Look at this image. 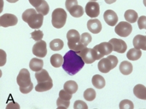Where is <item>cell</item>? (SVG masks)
Masks as SVG:
<instances>
[{"label": "cell", "instance_id": "cb8c5ba5", "mask_svg": "<svg viewBox=\"0 0 146 109\" xmlns=\"http://www.w3.org/2000/svg\"><path fill=\"white\" fill-rule=\"evenodd\" d=\"M63 62H64V57L59 54H55L51 55L50 58V63L51 65L55 68H58L62 66Z\"/></svg>", "mask_w": 146, "mask_h": 109}, {"label": "cell", "instance_id": "f1b7e54d", "mask_svg": "<svg viewBox=\"0 0 146 109\" xmlns=\"http://www.w3.org/2000/svg\"><path fill=\"white\" fill-rule=\"evenodd\" d=\"M36 10L38 13L41 14L43 16H46L48 14L49 12V7L48 3L45 1L42 0V3L39 7L36 8Z\"/></svg>", "mask_w": 146, "mask_h": 109}, {"label": "cell", "instance_id": "9c48e42d", "mask_svg": "<svg viewBox=\"0 0 146 109\" xmlns=\"http://www.w3.org/2000/svg\"><path fill=\"white\" fill-rule=\"evenodd\" d=\"M133 27L130 23L126 22H120L115 27L114 31L120 37L126 38L131 34Z\"/></svg>", "mask_w": 146, "mask_h": 109}, {"label": "cell", "instance_id": "8992f818", "mask_svg": "<svg viewBox=\"0 0 146 109\" xmlns=\"http://www.w3.org/2000/svg\"><path fill=\"white\" fill-rule=\"evenodd\" d=\"M51 23L56 29H61L64 26L67 20V13L62 8H58L53 11Z\"/></svg>", "mask_w": 146, "mask_h": 109}, {"label": "cell", "instance_id": "f35d334b", "mask_svg": "<svg viewBox=\"0 0 146 109\" xmlns=\"http://www.w3.org/2000/svg\"><path fill=\"white\" fill-rule=\"evenodd\" d=\"M30 4L36 8L39 7L42 3V0H29Z\"/></svg>", "mask_w": 146, "mask_h": 109}, {"label": "cell", "instance_id": "d6a6232c", "mask_svg": "<svg viewBox=\"0 0 146 109\" xmlns=\"http://www.w3.org/2000/svg\"><path fill=\"white\" fill-rule=\"evenodd\" d=\"M31 38L33 39L35 41H38L42 40V39L43 38L44 34L42 31H40V30H35L34 32H33L31 34Z\"/></svg>", "mask_w": 146, "mask_h": 109}, {"label": "cell", "instance_id": "d4e9b609", "mask_svg": "<svg viewBox=\"0 0 146 109\" xmlns=\"http://www.w3.org/2000/svg\"><path fill=\"white\" fill-rule=\"evenodd\" d=\"M142 56V52L136 48H131L127 53V57L131 61H136Z\"/></svg>", "mask_w": 146, "mask_h": 109}, {"label": "cell", "instance_id": "e575fe53", "mask_svg": "<svg viewBox=\"0 0 146 109\" xmlns=\"http://www.w3.org/2000/svg\"><path fill=\"white\" fill-rule=\"evenodd\" d=\"M59 97L60 99L65 101H70L72 97V94L68 93V92L64 90H61L59 92Z\"/></svg>", "mask_w": 146, "mask_h": 109}, {"label": "cell", "instance_id": "3957f363", "mask_svg": "<svg viewBox=\"0 0 146 109\" xmlns=\"http://www.w3.org/2000/svg\"><path fill=\"white\" fill-rule=\"evenodd\" d=\"M18 85L20 87V91L22 94H28L33 89V84L31 80L29 70L26 69H22L20 71L16 78Z\"/></svg>", "mask_w": 146, "mask_h": 109}, {"label": "cell", "instance_id": "5bb4252c", "mask_svg": "<svg viewBox=\"0 0 146 109\" xmlns=\"http://www.w3.org/2000/svg\"><path fill=\"white\" fill-rule=\"evenodd\" d=\"M103 18L106 23L110 27L115 26L118 22V17L116 13L112 10H106L103 14Z\"/></svg>", "mask_w": 146, "mask_h": 109}, {"label": "cell", "instance_id": "484cf974", "mask_svg": "<svg viewBox=\"0 0 146 109\" xmlns=\"http://www.w3.org/2000/svg\"><path fill=\"white\" fill-rule=\"evenodd\" d=\"M53 86V81L46 83H38L37 85L36 86V87H35V90L38 92H46L52 89Z\"/></svg>", "mask_w": 146, "mask_h": 109}, {"label": "cell", "instance_id": "83f0119b", "mask_svg": "<svg viewBox=\"0 0 146 109\" xmlns=\"http://www.w3.org/2000/svg\"><path fill=\"white\" fill-rule=\"evenodd\" d=\"M49 47L53 51L60 50L64 47V42L60 39H55L49 43Z\"/></svg>", "mask_w": 146, "mask_h": 109}, {"label": "cell", "instance_id": "2e32d148", "mask_svg": "<svg viewBox=\"0 0 146 109\" xmlns=\"http://www.w3.org/2000/svg\"><path fill=\"white\" fill-rule=\"evenodd\" d=\"M134 47L139 50H146V36L138 34L133 39Z\"/></svg>", "mask_w": 146, "mask_h": 109}, {"label": "cell", "instance_id": "8fae6325", "mask_svg": "<svg viewBox=\"0 0 146 109\" xmlns=\"http://www.w3.org/2000/svg\"><path fill=\"white\" fill-rule=\"evenodd\" d=\"M47 45L46 41L40 40L33 45V53L38 57H44L47 54Z\"/></svg>", "mask_w": 146, "mask_h": 109}, {"label": "cell", "instance_id": "836d02e7", "mask_svg": "<svg viewBox=\"0 0 146 109\" xmlns=\"http://www.w3.org/2000/svg\"><path fill=\"white\" fill-rule=\"evenodd\" d=\"M70 104V101H65L63 100V99H60L59 97L56 100V105H57L58 108H68L69 107Z\"/></svg>", "mask_w": 146, "mask_h": 109}, {"label": "cell", "instance_id": "74e56055", "mask_svg": "<svg viewBox=\"0 0 146 109\" xmlns=\"http://www.w3.org/2000/svg\"><path fill=\"white\" fill-rule=\"evenodd\" d=\"M78 5V2H77V0H66L65 3V7L66 8L67 10L69 11V10L73 7Z\"/></svg>", "mask_w": 146, "mask_h": 109}, {"label": "cell", "instance_id": "8d00e7d4", "mask_svg": "<svg viewBox=\"0 0 146 109\" xmlns=\"http://www.w3.org/2000/svg\"><path fill=\"white\" fill-rule=\"evenodd\" d=\"M138 26L140 30H146V16H142L138 20Z\"/></svg>", "mask_w": 146, "mask_h": 109}, {"label": "cell", "instance_id": "4fadbf2b", "mask_svg": "<svg viewBox=\"0 0 146 109\" xmlns=\"http://www.w3.org/2000/svg\"><path fill=\"white\" fill-rule=\"evenodd\" d=\"M109 42L111 44L113 47V50L117 53L123 54L127 48V45L123 40L117 38H112Z\"/></svg>", "mask_w": 146, "mask_h": 109}, {"label": "cell", "instance_id": "7a4b0ae2", "mask_svg": "<svg viewBox=\"0 0 146 109\" xmlns=\"http://www.w3.org/2000/svg\"><path fill=\"white\" fill-rule=\"evenodd\" d=\"M22 20L33 29H38L42 26L44 16L37 13L36 9L29 8L22 14Z\"/></svg>", "mask_w": 146, "mask_h": 109}, {"label": "cell", "instance_id": "b9f144b4", "mask_svg": "<svg viewBox=\"0 0 146 109\" xmlns=\"http://www.w3.org/2000/svg\"><path fill=\"white\" fill-rule=\"evenodd\" d=\"M6 1H7L9 3H16L18 0H6Z\"/></svg>", "mask_w": 146, "mask_h": 109}, {"label": "cell", "instance_id": "e0dca14e", "mask_svg": "<svg viewBox=\"0 0 146 109\" xmlns=\"http://www.w3.org/2000/svg\"><path fill=\"white\" fill-rule=\"evenodd\" d=\"M35 78H36L38 83H46L53 81L52 79L49 76L48 71L45 69H42L41 70L36 72Z\"/></svg>", "mask_w": 146, "mask_h": 109}, {"label": "cell", "instance_id": "4dcf8cb0", "mask_svg": "<svg viewBox=\"0 0 146 109\" xmlns=\"http://www.w3.org/2000/svg\"><path fill=\"white\" fill-rule=\"evenodd\" d=\"M120 109H133L134 104L129 99H124L122 100L119 103Z\"/></svg>", "mask_w": 146, "mask_h": 109}, {"label": "cell", "instance_id": "277c9868", "mask_svg": "<svg viewBox=\"0 0 146 109\" xmlns=\"http://www.w3.org/2000/svg\"><path fill=\"white\" fill-rule=\"evenodd\" d=\"M68 45L70 50H74L77 53L86 47L81 42V36L79 32L74 29H71L67 32Z\"/></svg>", "mask_w": 146, "mask_h": 109}, {"label": "cell", "instance_id": "5b68a950", "mask_svg": "<svg viewBox=\"0 0 146 109\" xmlns=\"http://www.w3.org/2000/svg\"><path fill=\"white\" fill-rule=\"evenodd\" d=\"M118 59L117 57L113 55H110L107 57L102 58L98 63V69L101 72L108 73L114 69L117 66Z\"/></svg>", "mask_w": 146, "mask_h": 109}, {"label": "cell", "instance_id": "7c38bea8", "mask_svg": "<svg viewBox=\"0 0 146 109\" xmlns=\"http://www.w3.org/2000/svg\"><path fill=\"white\" fill-rule=\"evenodd\" d=\"M18 23V18L12 14H5L0 18V25L1 27H9L15 26Z\"/></svg>", "mask_w": 146, "mask_h": 109}, {"label": "cell", "instance_id": "603a6c76", "mask_svg": "<svg viewBox=\"0 0 146 109\" xmlns=\"http://www.w3.org/2000/svg\"><path fill=\"white\" fill-rule=\"evenodd\" d=\"M124 18L127 22L130 23H134L138 20V13L134 10L129 9V10L125 11L124 14Z\"/></svg>", "mask_w": 146, "mask_h": 109}, {"label": "cell", "instance_id": "60d3db41", "mask_svg": "<svg viewBox=\"0 0 146 109\" xmlns=\"http://www.w3.org/2000/svg\"><path fill=\"white\" fill-rule=\"evenodd\" d=\"M105 1L106 3L110 5V4H112V3H115V2L116 1V0H105Z\"/></svg>", "mask_w": 146, "mask_h": 109}, {"label": "cell", "instance_id": "ee69618b", "mask_svg": "<svg viewBox=\"0 0 146 109\" xmlns=\"http://www.w3.org/2000/svg\"><path fill=\"white\" fill-rule=\"evenodd\" d=\"M89 1H97V0H89Z\"/></svg>", "mask_w": 146, "mask_h": 109}, {"label": "cell", "instance_id": "ac0fdd59", "mask_svg": "<svg viewBox=\"0 0 146 109\" xmlns=\"http://www.w3.org/2000/svg\"><path fill=\"white\" fill-rule=\"evenodd\" d=\"M133 93L138 99L146 100V87L142 84L136 85L133 89Z\"/></svg>", "mask_w": 146, "mask_h": 109}, {"label": "cell", "instance_id": "1f68e13d", "mask_svg": "<svg viewBox=\"0 0 146 109\" xmlns=\"http://www.w3.org/2000/svg\"><path fill=\"white\" fill-rule=\"evenodd\" d=\"M92 39V38L91 35L88 32H84L81 36V42L82 45L86 46V47L91 42Z\"/></svg>", "mask_w": 146, "mask_h": 109}, {"label": "cell", "instance_id": "f546056e", "mask_svg": "<svg viewBox=\"0 0 146 109\" xmlns=\"http://www.w3.org/2000/svg\"><path fill=\"white\" fill-rule=\"evenodd\" d=\"M84 98L88 101H92L94 100V99L96 97V92L94 89L89 88L87 89L84 92Z\"/></svg>", "mask_w": 146, "mask_h": 109}, {"label": "cell", "instance_id": "ffe728a7", "mask_svg": "<svg viewBox=\"0 0 146 109\" xmlns=\"http://www.w3.org/2000/svg\"><path fill=\"white\" fill-rule=\"evenodd\" d=\"M92 85L98 89H101L105 86V78L103 77L102 76L99 75V74H96L94 75L92 79Z\"/></svg>", "mask_w": 146, "mask_h": 109}, {"label": "cell", "instance_id": "7bdbcfd3", "mask_svg": "<svg viewBox=\"0 0 146 109\" xmlns=\"http://www.w3.org/2000/svg\"><path fill=\"white\" fill-rule=\"evenodd\" d=\"M143 5H144V6L146 7V0H143Z\"/></svg>", "mask_w": 146, "mask_h": 109}, {"label": "cell", "instance_id": "52a82bcc", "mask_svg": "<svg viewBox=\"0 0 146 109\" xmlns=\"http://www.w3.org/2000/svg\"><path fill=\"white\" fill-rule=\"evenodd\" d=\"M97 54L98 60L100 59L105 55H109L113 51L112 45L109 42H103L96 45L94 48Z\"/></svg>", "mask_w": 146, "mask_h": 109}, {"label": "cell", "instance_id": "30bf717a", "mask_svg": "<svg viewBox=\"0 0 146 109\" xmlns=\"http://www.w3.org/2000/svg\"><path fill=\"white\" fill-rule=\"evenodd\" d=\"M85 12L91 18H97L100 14V7L96 1H89L85 7Z\"/></svg>", "mask_w": 146, "mask_h": 109}, {"label": "cell", "instance_id": "ab89813d", "mask_svg": "<svg viewBox=\"0 0 146 109\" xmlns=\"http://www.w3.org/2000/svg\"><path fill=\"white\" fill-rule=\"evenodd\" d=\"M1 66H3L6 62V54L3 50H1Z\"/></svg>", "mask_w": 146, "mask_h": 109}, {"label": "cell", "instance_id": "d6986e66", "mask_svg": "<svg viewBox=\"0 0 146 109\" xmlns=\"http://www.w3.org/2000/svg\"><path fill=\"white\" fill-rule=\"evenodd\" d=\"M43 60L36 58V57L33 58L29 63V68L31 69V70L34 72H38L41 70L42 68H43Z\"/></svg>", "mask_w": 146, "mask_h": 109}, {"label": "cell", "instance_id": "ba28073f", "mask_svg": "<svg viewBox=\"0 0 146 109\" xmlns=\"http://www.w3.org/2000/svg\"><path fill=\"white\" fill-rule=\"evenodd\" d=\"M86 64H92L98 60L97 54L94 48L85 47L77 53Z\"/></svg>", "mask_w": 146, "mask_h": 109}, {"label": "cell", "instance_id": "44dd1931", "mask_svg": "<svg viewBox=\"0 0 146 109\" xmlns=\"http://www.w3.org/2000/svg\"><path fill=\"white\" fill-rule=\"evenodd\" d=\"M133 67L131 63L127 61H123L120 63L119 70L123 75L127 76L131 74L133 72Z\"/></svg>", "mask_w": 146, "mask_h": 109}, {"label": "cell", "instance_id": "9a60e30c", "mask_svg": "<svg viewBox=\"0 0 146 109\" xmlns=\"http://www.w3.org/2000/svg\"><path fill=\"white\" fill-rule=\"evenodd\" d=\"M87 28L93 34H99L102 30V25L98 19L90 20L87 22Z\"/></svg>", "mask_w": 146, "mask_h": 109}, {"label": "cell", "instance_id": "6da1fadb", "mask_svg": "<svg viewBox=\"0 0 146 109\" xmlns=\"http://www.w3.org/2000/svg\"><path fill=\"white\" fill-rule=\"evenodd\" d=\"M62 68L70 76L75 75L83 68L84 61L82 57L74 50H70L64 55Z\"/></svg>", "mask_w": 146, "mask_h": 109}, {"label": "cell", "instance_id": "d590c367", "mask_svg": "<svg viewBox=\"0 0 146 109\" xmlns=\"http://www.w3.org/2000/svg\"><path fill=\"white\" fill-rule=\"evenodd\" d=\"M74 108L75 109H87L88 106H87L85 102L81 100H77L74 103Z\"/></svg>", "mask_w": 146, "mask_h": 109}, {"label": "cell", "instance_id": "4316f807", "mask_svg": "<svg viewBox=\"0 0 146 109\" xmlns=\"http://www.w3.org/2000/svg\"><path fill=\"white\" fill-rule=\"evenodd\" d=\"M69 12L70 15L74 18H80L84 14V9L82 6H80L79 5H77L74 7H73L69 10Z\"/></svg>", "mask_w": 146, "mask_h": 109}, {"label": "cell", "instance_id": "7402d4cb", "mask_svg": "<svg viewBox=\"0 0 146 109\" xmlns=\"http://www.w3.org/2000/svg\"><path fill=\"white\" fill-rule=\"evenodd\" d=\"M64 89L68 93L74 94L78 90V85L74 81L70 80L66 82L64 85Z\"/></svg>", "mask_w": 146, "mask_h": 109}]
</instances>
